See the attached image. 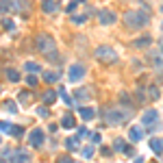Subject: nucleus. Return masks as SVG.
I'll return each instance as SVG.
<instances>
[{
	"instance_id": "1",
	"label": "nucleus",
	"mask_w": 163,
	"mask_h": 163,
	"mask_svg": "<svg viewBox=\"0 0 163 163\" xmlns=\"http://www.w3.org/2000/svg\"><path fill=\"white\" fill-rule=\"evenodd\" d=\"M148 13H144V11H128L126 15H124V22L130 26V28H139V26H146L148 24Z\"/></svg>"
},
{
	"instance_id": "2",
	"label": "nucleus",
	"mask_w": 163,
	"mask_h": 163,
	"mask_svg": "<svg viewBox=\"0 0 163 163\" xmlns=\"http://www.w3.org/2000/svg\"><path fill=\"white\" fill-rule=\"evenodd\" d=\"M37 48H39L43 54H50V52H54L57 43H54V39H52L50 35H39V37H37Z\"/></svg>"
},
{
	"instance_id": "3",
	"label": "nucleus",
	"mask_w": 163,
	"mask_h": 163,
	"mask_svg": "<svg viewBox=\"0 0 163 163\" xmlns=\"http://www.w3.org/2000/svg\"><path fill=\"white\" fill-rule=\"evenodd\" d=\"M96 57H98L100 61H104V63H115V61H118L115 52H113L111 48H107V46H100V48H96Z\"/></svg>"
},
{
	"instance_id": "4",
	"label": "nucleus",
	"mask_w": 163,
	"mask_h": 163,
	"mask_svg": "<svg viewBox=\"0 0 163 163\" xmlns=\"http://www.w3.org/2000/svg\"><path fill=\"white\" fill-rule=\"evenodd\" d=\"M124 120H126V113H124L122 109H109L107 111V122H109V126H118Z\"/></svg>"
},
{
	"instance_id": "5",
	"label": "nucleus",
	"mask_w": 163,
	"mask_h": 163,
	"mask_svg": "<svg viewBox=\"0 0 163 163\" xmlns=\"http://www.w3.org/2000/svg\"><path fill=\"white\" fill-rule=\"evenodd\" d=\"M83 76H85V68H83L81 63H76V65L70 68V81H72V83L83 81Z\"/></svg>"
},
{
	"instance_id": "6",
	"label": "nucleus",
	"mask_w": 163,
	"mask_h": 163,
	"mask_svg": "<svg viewBox=\"0 0 163 163\" xmlns=\"http://www.w3.org/2000/svg\"><path fill=\"white\" fill-rule=\"evenodd\" d=\"M28 144H31V146H35V148H39L41 144H43V133H41L39 128L31 130V135H28Z\"/></svg>"
},
{
	"instance_id": "7",
	"label": "nucleus",
	"mask_w": 163,
	"mask_h": 163,
	"mask_svg": "<svg viewBox=\"0 0 163 163\" xmlns=\"http://www.w3.org/2000/svg\"><path fill=\"white\" fill-rule=\"evenodd\" d=\"M157 115H159V113H157L155 109H148V111L144 113V118H141V126H152L155 120H157Z\"/></svg>"
},
{
	"instance_id": "8",
	"label": "nucleus",
	"mask_w": 163,
	"mask_h": 163,
	"mask_svg": "<svg viewBox=\"0 0 163 163\" xmlns=\"http://www.w3.org/2000/svg\"><path fill=\"white\" fill-rule=\"evenodd\" d=\"M98 18H100V22H102V24H113V22L118 20V15H115L113 11H100V15H98Z\"/></svg>"
},
{
	"instance_id": "9",
	"label": "nucleus",
	"mask_w": 163,
	"mask_h": 163,
	"mask_svg": "<svg viewBox=\"0 0 163 163\" xmlns=\"http://www.w3.org/2000/svg\"><path fill=\"white\" fill-rule=\"evenodd\" d=\"M150 148L157 152V155H161L163 152V139H159V137H155L152 141H150Z\"/></svg>"
},
{
	"instance_id": "10",
	"label": "nucleus",
	"mask_w": 163,
	"mask_h": 163,
	"mask_svg": "<svg viewBox=\"0 0 163 163\" xmlns=\"http://www.w3.org/2000/svg\"><path fill=\"white\" fill-rule=\"evenodd\" d=\"M81 115H83V120H94V118H96V111H94V109H89V107H83V109H81Z\"/></svg>"
},
{
	"instance_id": "11",
	"label": "nucleus",
	"mask_w": 163,
	"mask_h": 163,
	"mask_svg": "<svg viewBox=\"0 0 163 163\" xmlns=\"http://www.w3.org/2000/svg\"><path fill=\"white\" fill-rule=\"evenodd\" d=\"M61 126H63V128H74V126H76V124H74V118H72L70 113H68V115H63V120H61Z\"/></svg>"
},
{
	"instance_id": "12",
	"label": "nucleus",
	"mask_w": 163,
	"mask_h": 163,
	"mask_svg": "<svg viewBox=\"0 0 163 163\" xmlns=\"http://www.w3.org/2000/svg\"><path fill=\"white\" fill-rule=\"evenodd\" d=\"M128 137H130V141H139V139H141V130H139L137 126H133V128L128 130Z\"/></svg>"
},
{
	"instance_id": "13",
	"label": "nucleus",
	"mask_w": 163,
	"mask_h": 163,
	"mask_svg": "<svg viewBox=\"0 0 163 163\" xmlns=\"http://www.w3.org/2000/svg\"><path fill=\"white\" fill-rule=\"evenodd\" d=\"M9 159H31V155L26 150H15L13 155H9Z\"/></svg>"
},
{
	"instance_id": "14",
	"label": "nucleus",
	"mask_w": 163,
	"mask_h": 163,
	"mask_svg": "<svg viewBox=\"0 0 163 163\" xmlns=\"http://www.w3.org/2000/svg\"><path fill=\"white\" fill-rule=\"evenodd\" d=\"M41 9H43L46 13H52V11L57 9V4H54V0H43V4H41Z\"/></svg>"
},
{
	"instance_id": "15",
	"label": "nucleus",
	"mask_w": 163,
	"mask_h": 163,
	"mask_svg": "<svg viewBox=\"0 0 163 163\" xmlns=\"http://www.w3.org/2000/svg\"><path fill=\"white\" fill-rule=\"evenodd\" d=\"M54 100H57V91H52V89H50V91H46V94H43V102H46V104H50V102H54Z\"/></svg>"
},
{
	"instance_id": "16",
	"label": "nucleus",
	"mask_w": 163,
	"mask_h": 163,
	"mask_svg": "<svg viewBox=\"0 0 163 163\" xmlns=\"http://www.w3.org/2000/svg\"><path fill=\"white\" fill-rule=\"evenodd\" d=\"M65 146H68V150H76V148H79V139H76V137H70V139L65 141Z\"/></svg>"
},
{
	"instance_id": "17",
	"label": "nucleus",
	"mask_w": 163,
	"mask_h": 163,
	"mask_svg": "<svg viewBox=\"0 0 163 163\" xmlns=\"http://www.w3.org/2000/svg\"><path fill=\"white\" fill-rule=\"evenodd\" d=\"M46 83H54V81H59V72H46Z\"/></svg>"
},
{
	"instance_id": "18",
	"label": "nucleus",
	"mask_w": 163,
	"mask_h": 163,
	"mask_svg": "<svg viewBox=\"0 0 163 163\" xmlns=\"http://www.w3.org/2000/svg\"><path fill=\"white\" fill-rule=\"evenodd\" d=\"M9 133H11V135H15V137H22V135H24V128H20V126H13V124H11V130H9Z\"/></svg>"
},
{
	"instance_id": "19",
	"label": "nucleus",
	"mask_w": 163,
	"mask_h": 163,
	"mask_svg": "<svg viewBox=\"0 0 163 163\" xmlns=\"http://www.w3.org/2000/svg\"><path fill=\"white\" fill-rule=\"evenodd\" d=\"M11 2H13V0H2V2H0V11H11V9H13Z\"/></svg>"
},
{
	"instance_id": "20",
	"label": "nucleus",
	"mask_w": 163,
	"mask_h": 163,
	"mask_svg": "<svg viewBox=\"0 0 163 163\" xmlns=\"http://www.w3.org/2000/svg\"><path fill=\"white\" fill-rule=\"evenodd\" d=\"M24 70H28V72H39V65H37V63H24Z\"/></svg>"
},
{
	"instance_id": "21",
	"label": "nucleus",
	"mask_w": 163,
	"mask_h": 163,
	"mask_svg": "<svg viewBox=\"0 0 163 163\" xmlns=\"http://www.w3.org/2000/svg\"><path fill=\"white\" fill-rule=\"evenodd\" d=\"M7 76H9V81H20V76H18V72H15V70H7Z\"/></svg>"
},
{
	"instance_id": "22",
	"label": "nucleus",
	"mask_w": 163,
	"mask_h": 163,
	"mask_svg": "<svg viewBox=\"0 0 163 163\" xmlns=\"http://www.w3.org/2000/svg\"><path fill=\"white\" fill-rule=\"evenodd\" d=\"M4 107H7V111H11V113H15L18 109H15V102H11V100H7L4 102Z\"/></svg>"
},
{
	"instance_id": "23",
	"label": "nucleus",
	"mask_w": 163,
	"mask_h": 163,
	"mask_svg": "<svg viewBox=\"0 0 163 163\" xmlns=\"http://www.w3.org/2000/svg\"><path fill=\"white\" fill-rule=\"evenodd\" d=\"M85 20H87V15H76V18H72V22H74V24H83Z\"/></svg>"
},
{
	"instance_id": "24",
	"label": "nucleus",
	"mask_w": 163,
	"mask_h": 163,
	"mask_svg": "<svg viewBox=\"0 0 163 163\" xmlns=\"http://www.w3.org/2000/svg\"><path fill=\"white\" fill-rule=\"evenodd\" d=\"M0 130L9 133V130H11V124H9V122H0Z\"/></svg>"
},
{
	"instance_id": "25",
	"label": "nucleus",
	"mask_w": 163,
	"mask_h": 163,
	"mask_svg": "<svg viewBox=\"0 0 163 163\" xmlns=\"http://www.w3.org/2000/svg\"><path fill=\"white\" fill-rule=\"evenodd\" d=\"M148 43H150V37H141V39L137 41L135 46H148Z\"/></svg>"
},
{
	"instance_id": "26",
	"label": "nucleus",
	"mask_w": 163,
	"mask_h": 163,
	"mask_svg": "<svg viewBox=\"0 0 163 163\" xmlns=\"http://www.w3.org/2000/svg\"><path fill=\"white\" fill-rule=\"evenodd\" d=\"M91 155H94V148H85V150H83V157H87V159H89Z\"/></svg>"
},
{
	"instance_id": "27",
	"label": "nucleus",
	"mask_w": 163,
	"mask_h": 163,
	"mask_svg": "<svg viewBox=\"0 0 163 163\" xmlns=\"http://www.w3.org/2000/svg\"><path fill=\"white\" fill-rule=\"evenodd\" d=\"M76 98H87V89H79V94H76Z\"/></svg>"
},
{
	"instance_id": "28",
	"label": "nucleus",
	"mask_w": 163,
	"mask_h": 163,
	"mask_svg": "<svg viewBox=\"0 0 163 163\" xmlns=\"http://www.w3.org/2000/svg\"><path fill=\"white\" fill-rule=\"evenodd\" d=\"M115 150H124V141H122V139L115 141Z\"/></svg>"
},
{
	"instance_id": "29",
	"label": "nucleus",
	"mask_w": 163,
	"mask_h": 163,
	"mask_svg": "<svg viewBox=\"0 0 163 163\" xmlns=\"http://www.w3.org/2000/svg\"><path fill=\"white\" fill-rule=\"evenodd\" d=\"M20 100H22V102H28L31 96H28V94H20Z\"/></svg>"
},
{
	"instance_id": "30",
	"label": "nucleus",
	"mask_w": 163,
	"mask_h": 163,
	"mask_svg": "<svg viewBox=\"0 0 163 163\" xmlns=\"http://www.w3.org/2000/svg\"><path fill=\"white\" fill-rule=\"evenodd\" d=\"M150 96H152V98H157V96H159V91H157V87H150Z\"/></svg>"
},
{
	"instance_id": "31",
	"label": "nucleus",
	"mask_w": 163,
	"mask_h": 163,
	"mask_svg": "<svg viewBox=\"0 0 163 163\" xmlns=\"http://www.w3.org/2000/svg\"><path fill=\"white\" fill-rule=\"evenodd\" d=\"M26 81H28V85H35V83H37V76H28Z\"/></svg>"
},
{
	"instance_id": "32",
	"label": "nucleus",
	"mask_w": 163,
	"mask_h": 163,
	"mask_svg": "<svg viewBox=\"0 0 163 163\" xmlns=\"http://www.w3.org/2000/svg\"><path fill=\"white\" fill-rule=\"evenodd\" d=\"M74 9H76V0H74V2H70V4H68V11H74Z\"/></svg>"
},
{
	"instance_id": "33",
	"label": "nucleus",
	"mask_w": 163,
	"mask_h": 163,
	"mask_svg": "<svg viewBox=\"0 0 163 163\" xmlns=\"http://www.w3.org/2000/svg\"><path fill=\"white\" fill-rule=\"evenodd\" d=\"M37 113H39L41 118H46V115H48V111H46V109H43V107H41V109H39V111H37Z\"/></svg>"
}]
</instances>
